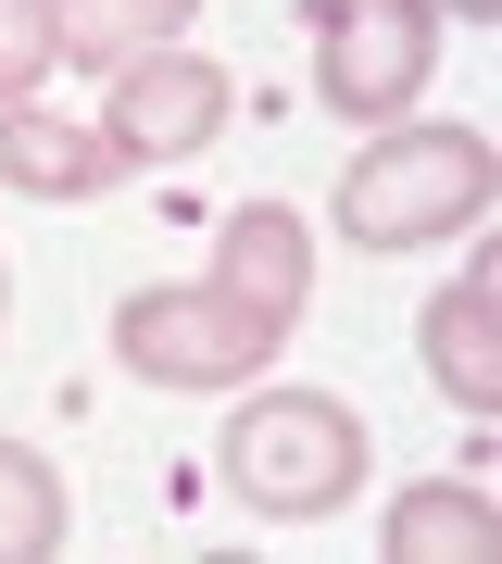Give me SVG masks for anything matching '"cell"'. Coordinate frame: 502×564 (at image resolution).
Segmentation results:
<instances>
[{
	"mask_svg": "<svg viewBox=\"0 0 502 564\" xmlns=\"http://www.w3.org/2000/svg\"><path fill=\"white\" fill-rule=\"evenodd\" d=\"M502 188L490 139H464V126H402L377 139L340 176V239L352 251H415V239H452V226H478Z\"/></svg>",
	"mask_w": 502,
	"mask_h": 564,
	"instance_id": "6da1fadb",
	"label": "cell"
},
{
	"mask_svg": "<svg viewBox=\"0 0 502 564\" xmlns=\"http://www.w3.org/2000/svg\"><path fill=\"white\" fill-rule=\"evenodd\" d=\"M226 489H239L252 514H327V502H352V477H364V426L327 402V389H277V402H239V426H226Z\"/></svg>",
	"mask_w": 502,
	"mask_h": 564,
	"instance_id": "7a4b0ae2",
	"label": "cell"
},
{
	"mask_svg": "<svg viewBox=\"0 0 502 564\" xmlns=\"http://www.w3.org/2000/svg\"><path fill=\"white\" fill-rule=\"evenodd\" d=\"M277 339L289 326L226 302V289H139V302H114V364H139L151 389H239Z\"/></svg>",
	"mask_w": 502,
	"mask_h": 564,
	"instance_id": "3957f363",
	"label": "cell"
},
{
	"mask_svg": "<svg viewBox=\"0 0 502 564\" xmlns=\"http://www.w3.org/2000/svg\"><path fill=\"white\" fill-rule=\"evenodd\" d=\"M440 63V0H314V88L340 113H402Z\"/></svg>",
	"mask_w": 502,
	"mask_h": 564,
	"instance_id": "277c9868",
	"label": "cell"
},
{
	"mask_svg": "<svg viewBox=\"0 0 502 564\" xmlns=\"http://www.w3.org/2000/svg\"><path fill=\"white\" fill-rule=\"evenodd\" d=\"M226 101H239V88H226L214 63H189V51H139V63L114 76V113H100V139H114L126 163H189V151L226 126Z\"/></svg>",
	"mask_w": 502,
	"mask_h": 564,
	"instance_id": "5b68a950",
	"label": "cell"
},
{
	"mask_svg": "<svg viewBox=\"0 0 502 564\" xmlns=\"http://www.w3.org/2000/svg\"><path fill=\"white\" fill-rule=\"evenodd\" d=\"M427 377H440L464 414L502 402V263H490V251L464 263L440 302H427Z\"/></svg>",
	"mask_w": 502,
	"mask_h": 564,
	"instance_id": "8992f818",
	"label": "cell"
},
{
	"mask_svg": "<svg viewBox=\"0 0 502 564\" xmlns=\"http://www.w3.org/2000/svg\"><path fill=\"white\" fill-rule=\"evenodd\" d=\"M0 176L39 188V202H100V188L126 176V151L100 139V126H63L39 101H0Z\"/></svg>",
	"mask_w": 502,
	"mask_h": 564,
	"instance_id": "52a82bcc",
	"label": "cell"
},
{
	"mask_svg": "<svg viewBox=\"0 0 502 564\" xmlns=\"http://www.w3.org/2000/svg\"><path fill=\"white\" fill-rule=\"evenodd\" d=\"M389 564H490L502 552V502L478 477H427V489H402L389 502Z\"/></svg>",
	"mask_w": 502,
	"mask_h": 564,
	"instance_id": "ba28073f",
	"label": "cell"
},
{
	"mask_svg": "<svg viewBox=\"0 0 502 564\" xmlns=\"http://www.w3.org/2000/svg\"><path fill=\"white\" fill-rule=\"evenodd\" d=\"M214 289H226V302H252V314H277V326H301V289H314V251H301V226H289L277 202L226 214V251H214Z\"/></svg>",
	"mask_w": 502,
	"mask_h": 564,
	"instance_id": "9c48e42d",
	"label": "cell"
},
{
	"mask_svg": "<svg viewBox=\"0 0 502 564\" xmlns=\"http://www.w3.org/2000/svg\"><path fill=\"white\" fill-rule=\"evenodd\" d=\"M189 13H201V0H63V13H51V51L88 63V76H126L139 51H177Z\"/></svg>",
	"mask_w": 502,
	"mask_h": 564,
	"instance_id": "30bf717a",
	"label": "cell"
},
{
	"mask_svg": "<svg viewBox=\"0 0 502 564\" xmlns=\"http://www.w3.org/2000/svg\"><path fill=\"white\" fill-rule=\"evenodd\" d=\"M51 552H63V477L51 452L0 440V564H51Z\"/></svg>",
	"mask_w": 502,
	"mask_h": 564,
	"instance_id": "8fae6325",
	"label": "cell"
},
{
	"mask_svg": "<svg viewBox=\"0 0 502 564\" xmlns=\"http://www.w3.org/2000/svg\"><path fill=\"white\" fill-rule=\"evenodd\" d=\"M51 76V0H0V101Z\"/></svg>",
	"mask_w": 502,
	"mask_h": 564,
	"instance_id": "7c38bea8",
	"label": "cell"
},
{
	"mask_svg": "<svg viewBox=\"0 0 502 564\" xmlns=\"http://www.w3.org/2000/svg\"><path fill=\"white\" fill-rule=\"evenodd\" d=\"M452 13H464V25H490V13H502V0H452Z\"/></svg>",
	"mask_w": 502,
	"mask_h": 564,
	"instance_id": "4fadbf2b",
	"label": "cell"
}]
</instances>
